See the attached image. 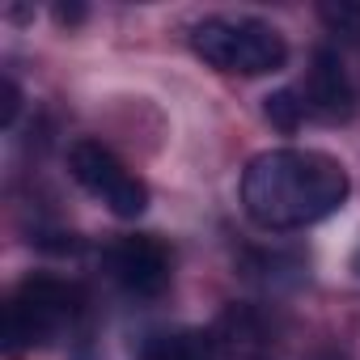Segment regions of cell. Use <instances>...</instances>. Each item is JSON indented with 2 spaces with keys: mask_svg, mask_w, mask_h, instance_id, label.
<instances>
[{
  "mask_svg": "<svg viewBox=\"0 0 360 360\" xmlns=\"http://www.w3.org/2000/svg\"><path fill=\"white\" fill-rule=\"evenodd\" d=\"M347 169L318 148H267L242 174V208L259 229L288 233L343 208Z\"/></svg>",
  "mask_w": 360,
  "mask_h": 360,
  "instance_id": "obj_1",
  "label": "cell"
},
{
  "mask_svg": "<svg viewBox=\"0 0 360 360\" xmlns=\"http://www.w3.org/2000/svg\"><path fill=\"white\" fill-rule=\"evenodd\" d=\"M191 47L204 64L233 77H263L288 60L284 34L259 18H204L191 26Z\"/></svg>",
  "mask_w": 360,
  "mask_h": 360,
  "instance_id": "obj_2",
  "label": "cell"
},
{
  "mask_svg": "<svg viewBox=\"0 0 360 360\" xmlns=\"http://www.w3.org/2000/svg\"><path fill=\"white\" fill-rule=\"evenodd\" d=\"M81 301H85V292L60 276L22 280L5 309V352L26 356V352L43 347L64 322H72L81 314Z\"/></svg>",
  "mask_w": 360,
  "mask_h": 360,
  "instance_id": "obj_3",
  "label": "cell"
},
{
  "mask_svg": "<svg viewBox=\"0 0 360 360\" xmlns=\"http://www.w3.org/2000/svg\"><path fill=\"white\" fill-rule=\"evenodd\" d=\"M68 169L94 200H102L123 221H136L148 208V187L98 140H77L68 148Z\"/></svg>",
  "mask_w": 360,
  "mask_h": 360,
  "instance_id": "obj_4",
  "label": "cell"
},
{
  "mask_svg": "<svg viewBox=\"0 0 360 360\" xmlns=\"http://www.w3.org/2000/svg\"><path fill=\"white\" fill-rule=\"evenodd\" d=\"M106 267L131 297H161L169 288V250L153 233L119 238L106 250Z\"/></svg>",
  "mask_w": 360,
  "mask_h": 360,
  "instance_id": "obj_5",
  "label": "cell"
},
{
  "mask_svg": "<svg viewBox=\"0 0 360 360\" xmlns=\"http://www.w3.org/2000/svg\"><path fill=\"white\" fill-rule=\"evenodd\" d=\"M305 106L326 123H343L356 110V89H352L339 56L326 51V47L314 51V68H309V81H305Z\"/></svg>",
  "mask_w": 360,
  "mask_h": 360,
  "instance_id": "obj_6",
  "label": "cell"
},
{
  "mask_svg": "<svg viewBox=\"0 0 360 360\" xmlns=\"http://www.w3.org/2000/svg\"><path fill=\"white\" fill-rule=\"evenodd\" d=\"M140 360H217L208 335L200 330H161L140 347Z\"/></svg>",
  "mask_w": 360,
  "mask_h": 360,
  "instance_id": "obj_7",
  "label": "cell"
},
{
  "mask_svg": "<svg viewBox=\"0 0 360 360\" xmlns=\"http://www.w3.org/2000/svg\"><path fill=\"white\" fill-rule=\"evenodd\" d=\"M305 98L297 94V89H276L267 102H263V115H267V123L271 127H280V131H297L301 127V119H305Z\"/></svg>",
  "mask_w": 360,
  "mask_h": 360,
  "instance_id": "obj_8",
  "label": "cell"
},
{
  "mask_svg": "<svg viewBox=\"0 0 360 360\" xmlns=\"http://www.w3.org/2000/svg\"><path fill=\"white\" fill-rule=\"evenodd\" d=\"M318 18L326 22V30H330V34L360 43V5H356V0H339V5H322V9H318Z\"/></svg>",
  "mask_w": 360,
  "mask_h": 360,
  "instance_id": "obj_9",
  "label": "cell"
},
{
  "mask_svg": "<svg viewBox=\"0 0 360 360\" xmlns=\"http://www.w3.org/2000/svg\"><path fill=\"white\" fill-rule=\"evenodd\" d=\"M18 110H22V89H18L13 77H5V81H0V123L13 127L18 123Z\"/></svg>",
  "mask_w": 360,
  "mask_h": 360,
  "instance_id": "obj_10",
  "label": "cell"
},
{
  "mask_svg": "<svg viewBox=\"0 0 360 360\" xmlns=\"http://www.w3.org/2000/svg\"><path fill=\"white\" fill-rule=\"evenodd\" d=\"M56 18L68 26V22H81V18H85V9H81V5H60V9H56Z\"/></svg>",
  "mask_w": 360,
  "mask_h": 360,
  "instance_id": "obj_11",
  "label": "cell"
}]
</instances>
